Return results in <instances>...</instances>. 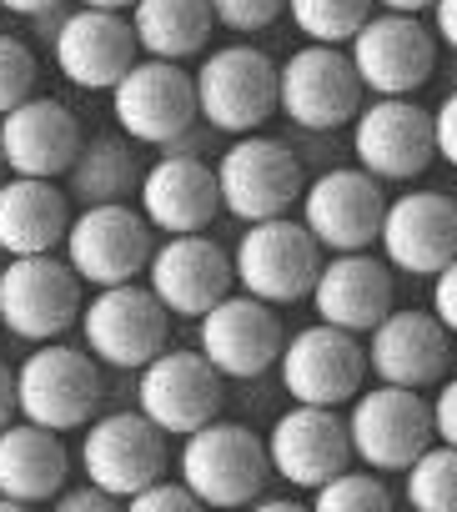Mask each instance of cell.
I'll use <instances>...</instances> for the list:
<instances>
[{"instance_id":"6da1fadb","label":"cell","mask_w":457,"mask_h":512,"mask_svg":"<svg viewBox=\"0 0 457 512\" xmlns=\"http://www.w3.org/2000/svg\"><path fill=\"white\" fill-rule=\"evenodd\" d=\"M196 81V116L216 136H247L277 116V61L247 41L206 51L191 71Z\"/></svg>"},{"instance_id":"7a4b0ae2","label":"cell","mask_w":457,"mask_h":512,"mask_svg":"<svg viewBox=\"0 0 457 512\" xmlns=\"http://www.w3.org/2000/svg\"><path fill=\"white\" fill-rule=\"evenodd\" d=\"M176 472L196 492L201 507H242L267 487L272 462H267V442L252 427L211 417L181 437Z\"/></svg>"},{"instance_id":"3957f363","label":"cell","mask_w":457,"mask_h":512,"mask_svg":"<svg viewBox=\"0 0 457 512\" xmlns=\"http://www.w3.org/2000/svg\"><path fill=\"white\" fill-rule=\"evenodd\" d=\"M81 277L66 256L31 251L0 262V327L21 342H56L81 322Z\"/></svg>"},{"instance_id":"277c9868","label":"cell","mask_w":457,"mask_h":512,"mask_svg":"<svg viewBox=\"0 0 457 512\" xmlns=\"http://www.w3.org/2000/svg\"><path fill=\"white\" fill-rule=\"evenodd\" d=\"M211 171H216L221 211H232L242 226L267 221V216H287L307 186L297 151L277 136H262V131L232 136V146L216 156Z\"/></svg>"},{"instance_id":"5b68a950","label":"cell","mask_w":457,"mask_h":512,"mask_svg":"<svg viewBox=\"0 0 457 512\" xmlns=\"http://www.w3.org/2000/svg\"><path fill=\"white\" fill-rule=\"evenodd\" d=\"M322 256L327 251L317 246V236L302 221L267 216V221H247V231L232 251V277L242 292H252L272 307H292V302L312 297Z\"/></svg>"},{"instance_id":"8992f818","label":"cell","mask_w":457,"mask_h":512,"mask_svg":"<svg viewBox=\"0 0 457 512\" xmlns=\"http://www.w3.org/2000/svg\"><path fill=\"white\" fill-rule=\"evenodd\" d=\"M81 342L101 367L116 372H141L171 332V312L156 302V292L136 277V282H116V287H96L91 302H81Z\"/></svg>"},{"instance_id":"52a82bcc","label":"cell","mask_w":457,"mask_h":512,"mask_svg":"<svg viewBox=\"0 0 457 512\" xmlns=\"http://www.w3.org/2000/svg\"><path fill=\"white\" fill-rule=\"evenodd\" d=\"M101 412V362L91 352L56 342H36V352L16 372V417L41 422L51 432H76Z\"/></svg>"},{"instance_id":"ba28073f","label":"cell","mask_w":457,"mask_h":512,"mask_svg":"<svg viewBox=\"0 0 457 512\" xmlns=\"http://www.w3.org/2000/svg\"><path fill=\"white\" fill-rule=\"evenodd\" d=\"M362 96L367 91L357 81V66H352L347 46L307 41L302 51H292L277 66V111L302 131L352 126V116L362 111Z\"/></svg>"},{"instance_id":"9c48e42d","label":"cell","mask_w":457,"mask_h":512,"mask_svg":"<svg viewBox=\"0 0 457 512\" xmlns=\"http://www.w3.org/2000/svg\"><path fill=\"white\" fill-rule=\"evenodd\" d=\"M61 251L81 282L116 287V282H136L146 272L156 236H151V221L141 216V206L101 201V206H81V216H71Z\"/></svg>"},{"instance_id":"30bf717a","label":"cell","mask_w":457,"mask_h":512,"mask_svg":"<svg viewBox=\"0 0 457 512\" xmlns=\"http://www.w3.org/2000/svg\"><path fill=\"white\" fill-rule=\"evenodd\" d=\"M347 442L352 457L372 472H402L432 442V402L417 387L377 382L347 402Z\"/></svg>"},{"instance_id":"8fae6325","label":"cell","mask_w":457,"mask_h":512,"mask_svg":"<svg viewBox=\"0 0 457 512\" xmlns=\"http://www.w3.org/2000/svg\"><path fill=\"white\" fill-rule=\"evenodd\" d=\"M347 56L372 96H412L437 76V36L407 11H372L347 41Z\"/></svg>"},{"instance_id":"7c38bea8","label":"cell","mask_w":457,"mask_h":512,"mask_svg":"<svg viewBox=\"0 0 457 512\" xmlns=\"http://www.w3.org/2000/svg\"><path fill=\"white\" fill-rule=\"evenodd\" d=\"M282 342H287L282 317L272 312V302L252 292H226L216 307L196 317V352L232 382H252L272 372L282 357Z\"/></svg>"},{"instance_id":"4fadbf2b","label":"cell","mask_w":457,"mask_h":512,"mask_svg":"<svg viewBox=\"0 0 457 512\" xmlns=\"http://www.w3.org/2000/svg\"><path fill=\"white\" fill-rule=\"evenodd\" d=\"M111 116L136 146H166L181 136L196 116V81L181 71V61L136 56L126 76L111 86Z\"/></svg>"},{"instance_id":"5bb4252c","label":"cell","mask_w":457,"mask_h":512,"mask_svg":"<svg viewBox=\"0 0 457 512\" xmlns=\"http://www.w3.org/2000/svg\"><path fill=\"white\" fill-rule=\"evenodd\" d=\"M81 472H86V482H96L116 502H126L146 482L166 477V432L141 407L91 417L81 432Z\"/></svg>"},{"instance_id":"9a60e30c","label":"cell","mask_w":457,"mask_h":512,"mask_svg":"<svg viewBox=\"0 0 457 512\" xmlns=\"http://www.w3.org/2000/svg\"><path fill=\"white\" fill-rule=\"evenodd\" d=\"M277 372H282V387L292 402L342 407L367 382V347L357 342V332H342L332 322H312L282 342Z\"/></svg>"},{"instance_id":"2e32d148","label":"cell","mask_w":457,"mask_h":512,"mask_svg":"<svg viewBox=\"0 0 457 512\" xmlns=\"http://www.w3.org/2000/svg\"><path fill=\"white\" fill-rule=\"evenodd\" d=\"M352 156L377 181H412L437 161L432 141V111H422L412 96H372L352 116Z\"/></svg>"},{"instance_id":"e0dca14e","label":"cell","mask_w":457,"mask_h":512,"mask_svg":"<svg viewBox=\"0 0 457 512\" xmlns=\"http://www.w3.org/2000/svg\"><path fill=\"white\" fill-rule=\"evenodd\" d=\"M302 226L317 236L322 251H362L382 231V181L362 166H332L302 186Z\"/></svg>"},{"instance_id":"ac0fdd59","label":"cell","mask_w":457,"mask_h":512,"mask_svg":"<svg viewBox=\"0 0 457 512\" xmlns=\"http://www.w3.org/2000/svg\"><path fill=\"white\" fill-rule=\"evenodd\" d=\"M146 287L156 292V302L181 317V322H196L206 307H216L226 292L237 287L232 277V251H221L211 236L201 231H176L166 236L156 251H151V262H146Z\"/></svg>"},{"instance_id":"d6986e66","label":"cell","mask_w":457,"mask_h":512,"mask_svg":"<svg viewBox=\"0 0 457 512\" xmlns=\"http://www.w3.org/2000/svg\"><path fill=\"white\" fill-rule=\"evenodd\" d=\"M382 262L407 277H432L457 256V201L447 191H402L382 211Z\"/></svg>"},{"instance_id":"ffe728a7","label":"cell","mask_w":457,"mask_h":512,"mask_svg":"<svg viewBox=\"0 0 457 512\" xmlns=\"http://www.w3.org/2000/svg\"><path fill=\"white\" fill-rule=\"evenodd\" d=\"M221 372L201 357V352H156L141 367V387H136V407L166 432V437H186L201 422L221 417Z\"/></svg>"},{"instance_id":"44dd1931","label":"cell","mask_w":457,"mask_h":512,"mask_svg":"<svg viewBox=\"0 0 457 512\" xmlns=\"http://www.w3.org/2000/svg\"><path fill=\"white\" fill-rule=\"evenodd\" d=\"M267 462H272V477H282L297 492L322 487L332 472H342L352 462L347 417H337V407L297 402L292 412H282L272 422V432H267Z\"/></svg>"},{"instance_id":"7402d4cb","label":"cell","mask_w":457,"mask_h":512,"mask_svg":"<svg viewBox=\"0 0 457 512\" xmlns=\"http://www.w3.org/2000/svg\"><path fill=\"white\" fill-rule=\"evenodd\" d=\"M51 56H56V71L71 86H81V91H111L141 51H136V31H131L126 11L76 6L51 31Z\"/></svg>"},{"instance_id":"603a6c76","label":"cell","mask_w":457,"mask_h":512,"mask_svg":"<svg viewBox=\"0 0 457 512\" xmlns=\"http://www.w3.org/2000/svg\"><path fill=\"white\" fill-rule=\"evenodd\" d=\"M81 121L56 96H26L0 116V161L11 176H46L61 181L81 151Z\"/></svg>"},{"instance_id":"cb8c5ba5","label":"cell","mask_w":457,"mask_h":512,"mask_svg":"<svg viewBox=\"0 0 457 512\" xmlns=\"http://www.w3.org/2000/svg\"><path fill=\"white\" fill-rule=\"evenodd\" d=\"M367 372L377 382H397V387H432L447 377L452 362V332L432 317V312H387L372 332H367Z\"/></svg>"},{"instance_id":"d4e9b609","label":"cell","mask_w":457,"mask_h":512,"mask_svg":"<svg viewBox=\"0 0 457 512\" xmlns=\"http://www.w3.org/2000/svg\"><path fill=\"white\" fill-rule=\"evenodd\" d=\"M312 312L317 322H332L342 332H372L392 312V267L367 246L322 256V272L312 282Z\"/></svg>"},{"instance_id":"484cf974","label":"cell","mask_w":457,"mask_h":512,"mask_svg":"<svg viewBox=\"0 0 457 512\" xmlns=\"http://www.w3.org/2000/svg\"><path fill=\"white\" fill-rule=\"evenodd\" d=\"M141 216L151 221V231H206L221 211V191H216V171L201 156H176L166 151L161 161H151L141 171Z\"/></svg>"},{"instance_id":"4316f807","label":"cell","mask_w":457,"mask_h":512,"mask_svg":"<svg viewBox=\"0 0 457 512\" xmlns=\"http://www.w3.org/2000/svg\"><path fill=\"white\" fill-rule=\"evenodd\" d=\"M71 226V196L61 181L46 176H11L0 181V251L31 256V251H61Z\"/></svg>"},{"instance_id":"83f0119b","label":"cell","mask_w":457,"mask_h":512,"mask_svg":"<svg viewBox=\"0 0 457 512\" xmlns=\"http://www.w3.org/2000/svg\"><path fill=\"white\" fill-rule=\"evenodd\" d=\"M71 477V452L61 432L41 422H6L0 427V497L26 507V502H51Z\"/></svg>"},{"instance_id":"f1b7e54d","label":"cell","mask_w":457,"mask_h":512,"mask_svg":"<svg viewBox=\"0 0 457 512\" xmlns=\"http://www.w3.org/2000/svg\"><path fill=\"white\" fill-rule=\"evenodd\" d=\"M141 151L136 141L116 126V131H96L81 141L71 171H66V196L81 206H101V201H131L141 191Z\"/></svg>"},{"instance_id":"f546056e","label":"cell","mask_w":457,"mask_h":512,"mask_svg":"<svg viewBox=\"0 0 457 512\" xmlns=\"http://www.w3.org/2000/svg\"><path fill=\"white\" fill-rule=\"evenodd\" d=\"M126 21L136 31V51L161 56V61L201 56L211 31H216V16L206 0H136Z\"/></svg>"},{"instance_id":"4dcf8cb0","label":"cell","mask_w":457,"mask_h":512,"mask_svg":"<svg viewBox=\"0 0 457 512\" xmlns=\"http://www.w3.org/2000/svg\"><path fill=\"white\" fill-rule=\"evenodd\" d=\"M402 497L422 512H457V447L432 437L402 467Z\"/></svg>"},{"instance_id":"1f68e13d","label":"cell","mask_w":457,"mask_h":512,"mask_svg":"<svg viewBox=\"0 0 457 512\" xmlns=\"http://www.w3.org/2000/svg\"><path fill=\"white\" fill-rule=\"evenodd\" d=\"M287 16L307 41L347 46L357 26L372 16V0H287Z\"/></svg>"},{"instance_id":"d6a6232c","label":"cell","mask_w":457,"mask_h":512,"mask_svg":"<svg viewBox=\"0 0 457 512\" xmlns=\"http://www.w3.org/2000/svg\"><path fill=\"white\" fill-rule=\"evenodd\" d=\"M312 507L317 512H387L392 507V487L367 467V472H332L322 487H312Z\"/></svg>"},{"instance_id":"836d02e7","label":"cell","mask_w":457,"mask_h":512,"mask_svg":"<svg viewBox=\"0 0 457 512\" xmlns=\"http://www.w3.org/2000/svg\"><path fill=\"white\" fill-rule=\"evenodd\" d=\"M36 51L21 41V36H6L0 31V116H6L11 106H21L26 96H36Z\"/></svg>"},{"instance_id":"e575fe53","label":"cell","mask_w":457,"mask_h":512,"mask_svg":"<svg viewBox=\"0 0 457 512\" xmlns=\"http://www.w3.org/2000/svg\"><path fill=\"white\" fill-rule=\"evenodd\" d=\"M206 6H211L216 26L252 36V31H267V26L287 11V0H206Z\"/></svg>"},{"instance_id":"d590c367","label":"cell","mask_w":457,"mask_h":512,"mask_svg":"<svg viewBox=\"0 0 457 512\" xmlns=\"http://www.w3.org/2000/svg\"><path fill=\"white\" fill-rule=\"evenodd\" d=\"M126 507H131V512H191V507H201V502H196V492H191L181 477H176V482H171V477H156V482H146L136 497H126Z\"/></svg>"},{"instance_id":"8d00e7d4","label":"cell","mask_w":457,"mask_h":512,"mask_svg":"<svg viewBox=\"0 0 457 512\" xmlns=\"http://www.w3.org/2000/svg\"><path fill=\"white\" fill-rule=\"evenodd\" d=\"M432 141H437V156L457 171V86L432 106Z\"/></svg>"},{"instance_id":"74e56055","label":"cell","mask_w":457,"mask_h":512,"mask_svg":"<svg viewBox=\"0 0 457 512\" xmlns=\"http://www.w3.org/2000/svg\"><path fill=\"white\" fill-rule=\"evenodd\" d=\"M432 317L457 337V256L442 272H432Z\"/></svg>"},{"instance_id":"f35d334b","label":"cell","mask_w":457,"mask_h":512,"mask_svg":"<svg viewBox=\"0 0 457 512\" xmlns=\"http://www.w3.org/2000/svg\"><path fill=\"white\" fill-rule=\"evenodd\" d=\"M432 437L457 447V377H442V387L432 397Z\"/></svg>"},{"instance_id":"ab89813d","label":"cell","mask_w":457,"mask_h":512,"mask_svg":"<svg viewBox=\"0 0 457 512\" xmlns=\"http://www.w3.org/2000/svg\"><path fill=\"white\" fill-rule=\"evenodd\" d=\"M51 502H56L61 512H111V507H116V497H111L106 487H96V482H86V487H61Z\"/></svg>"},{"instance_id":"60d3db41","label":"cell","mask_w":457,"mask_h":512,"mask_svg":"<svg viewBox=\"0 0 457 512\" xmlns=\"http://www.w3.org/2000/svg\"><path fill=\"white\" fill-rule=\"evenodd\" d=\"M432 36L457 56V0H432Z\"/></svg>"},{"instance_id":"b9f144b4","label":"cell","mask_w":457,"mask_h":512,"mask_svg":"<svg viewBox=\"0 0 457 512\" xmlns=\"http://www.w3.org/2000/svg\"><path fill=\"white\" fill-rule=\"evenodd\" d=\"M0 11H11V16H56L61 11V0H0Z\"/></svg>"},{"instance_id":"7bdbcfd3","label":"cell","mask_w":457,"mask_h":512,"mask_svg":"<svg viewBox=\"0 0 457 512\" xmlns=\"http://www.w3.org/2000/svg\"><path fill=\"white\" fill-rule=\"evenodd\" d=\"M16 422V372L0 362V427Z\"/></svg>"},{"instance_id":"ee69618b","label":"cell","mask_w":457,"mask_h":512,"mask_svg":"<svg viewBox=\"0 0 457 512\" xmlns=\"http://www.w3.org/2000/svg\"><path fill=\"white\" fill-rule=\"evenodd\" d=\"M372 6H382V11H407V16H422V11H432V0H372Z\"/></svg>"},{"instance_id":"f6af8a7d","label":"cell","mask_w":457,"mask_h":512,"mask_svg":"<svg viewBox=\"0 0 457 512\" xmlns=\"http://www.w3.org/2000/svg\"><path fill=\"white\" fill-rule=\"evenodd\" d=\"M81 6H96V11H131L136 0H81Z\"/></svg>"},{"instance_id":"bcb514c9","label":"cell","mask_w":457,"mask_h":512,"mask_svg":"<svg viewBox=\"0 0 457 512\" xmlns=\"http://www.w3.org/2000/svg\"><path fill=\"white\" fill-rule=\"evenodd\" d=\"M0 181H6V161H0Z\"/></svg>"},{"instance_id":"7dc6e473","label":"cell","mask_w":457,"mask_h":512,"mask_svg":"<svg viewBox=\"0 0 457 512\" xmlns=\"http://www.w3.org/2000/svg\"><path fill=\"white\" fill-rule=\"evenodd\" d=\"M0 262H6V251H0Z\"/></svg>"}]
</instances>
